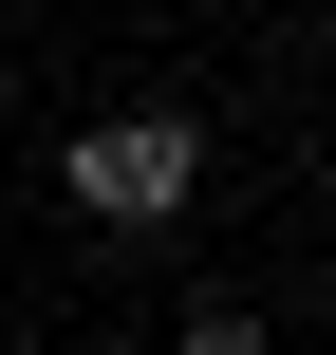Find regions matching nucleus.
I'll return each instance as SVG.
<instances>
[{
	"instance_id": "1",
	"label": "nucleus",
	"mask_w": 336,
	"mask_h": 355,
	"mask_svg": "<svg viewBox=\"0 0 336 355\" xmlns=\"http://www.w3.org/2000/svg\"><path fill=\"white\" fill-rule=\"evenodd\" d=\"M187 187H206V112H94L75 131V206L94 225H187Z\"/></svg>"
}]
</instances>
